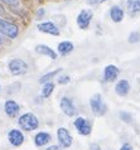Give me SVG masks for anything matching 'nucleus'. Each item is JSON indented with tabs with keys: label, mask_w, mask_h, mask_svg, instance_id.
<instances>
[{
	"label": "nucleus",
	"mask_w": 140,
	"mask_h": 150,
	"mask_svg": "<svg viewBox=\"0 0 140 150\" xmlns=\"http://www.w3.org/2000/svg\"><path fill=\"white\" fill-rule=\"evenodd\" d=\"M8 137H9L10 144L14 145V146H20L24 141V136L19 130H10Z\"/></svg>",
	"instance_id": "nucleus-10"
},
{
	"label": "nucleus",
	"mask_w": 140,
	"mask_h": 150,
	"mask_svg": "<svg viewBox=\"0 0 140 150\" xmlns=\"http://www.w3.org/2000/svg\"><path fill=\"white\" fill-rule=\"evenodd\" d=\"M39 32H43V33H48V34H52V35H59V30L54 24L51 23V22H44V23H39L37 25Z\"/></svg>",
	"instance_id": "nucleus-9"
},
{
	"label": "nucleus",
	"mask_w": 140,
	"mask_h": 150,
	"mask_svg": "<svg viewBox=\"0 0 140 150\" xmlns=\"http://www.w3.org/2000/svg\"><path fill=\"white\" fill-rule=\"evenodd\" d=\"M9 71L14 76H20V74H24L28 71V64L23 59L15 58V59H11L9 62Z\"/></svg>",
	"instance_id": "nucleus-2"
},
{
	"label": "nucleus",
	"mask_w": 140,
	"mask_h": 150,
	"mask_svg": "<svg viewBox=\"0 0 140 150\" xmlns=\"http://www.w3.org/2000/svg\"><path fill=\"white\" fill-rule=\"evenodd\" d=\"M46 150H61V148H59V146H57V145H52V146L47 148Z\"/></svg>",
	"instance_id": "nucleus-27"
},
{
	"label": "nucleus",
	"mask_w": 140,
	"mask_h": 150,
	"mask_svg": "<svg viewBox=\"0 0 140 150\" xmlns=\"http://www.w3.org/2000/svg\"><path fill=\"white\" fill-rule=\"evenodd\" d=\"M57 136H58V141L62 148H69L72 144V136L69 131L64 127H59L57 131Z\"/></svg>",
	"instance_id": "nucleus-5"
},
{
	"label": "nucleus",
	"mask_w": 140,
	"mask_h": 150,
	"mask_svg": "<svg viewBox=\"0 0 140 150\" xmlns=\"http://www.w3.org/2000/svg\"><path fill=\"white\" fill-rule=\"evenodd\" d=\"M140 40V34L139 33H131L130 34V37H129V42L130 43H136V42H139Z\"/></svg>",
	"instance_id": "nucleus-21"
},
{
	"label": "nucleus",
	"mask_w": 140,
	"mask_h": 150,
	"mask_svg": "<svg viewBox=\"0 0 140 150\" xmlns=\"http://www.w3.org/2000/svg\"><path fill=\"white\" fill-rule=\"evenodd\" d=\"M19 126L23 129V130L27 131H33L38 127L39 121L37 119V116H34L33 114H24L19 117Z\"/></svg>",
	"instance_id": "nucleus-1"
},
{
	"label": "nucleus",
	"mask_w": 140,
	"mask_h": 150,
	"mask_svg": "<svg viewBox=\"0 0 140 150\" xmlns=\"http://www.w3.org/2000/svg\"><path fill=\"white\" fill-rule=\"evenodd\" d=\"M75 127L77 129V131L80 132L81 135H90L91 134V125L87 122V120L83 117H77L75 120Z\"/></svg>",
	"instance_id": "nucleus-7"
},
{
	"label": "nucleus",
	"mask_w": 140,
	"mask_h": 150,
	"mask_svg": "<svg viewBox=\"0 0 140 150\" xmlns=\"http://www.w3.org/2000/svg\"><path fill=\"white\" fill-rule=\"evenodd\" d=\"M110 15H111V19L114 20V22H121L122 18H124V11H122L121 8L119 6H112L110 10Z\"/></svg>",
	"instance_id": "nucleus-16"
},
{
	"label": "nucleus",
	"mask_w": 140,
	"mask_h": 150,
	"mask_svg": "<svg viewBox=\"0 0 140 150\" xmlns=\"http://www.w3.org/2000/svg\"><path fill=\"white\" fill-rule=\"evenodd\" d=\"M92 19V11L91 10H82L77 16V24L81 29H87Z\"/></svg>",
	"instance_id": "nucleus-6"
},
{
	"label": "nucleus",
	"mask_w": 140,
	"mask_h": 150,
	"mask_svg": "<svg viewBox=\"0 0 140 150\" xmlns=\"http://www.w3.org/2000/svg\"><path fill=\"white\" fill-rule=\"evenodd\" d=\"M117 74H119V69L116 66H114V64H109V66H106L105 67V71H104V78H105V81H114L115 78L117 77Z\"/></svg>",
	"instance_id": "nucleus-11"
},
{
	"label": "nucleus",
	"mask_w": 140,
	"mask_h": 150,
	"mask_svg": "<svg viewBox=\"0 0 140 150\" xmlns=\"http://www.w3.org/2000/svg\"><path fill=\"white\" fill-rule=\"evenodd\" d=\"M0 88H1V87H0Z\"/></svg>",
	"instance_id": "nucleus-29"
},
{
	"label": "nucleus",
	"mask_w": 140,
	"mask_h": 150,
	"mask_svg": "<svg viewBox=\"0 0 140 150\" xmlns=\"http://www.w3.org/2000/svg\"><path fill=\"white\" fill-rule=\"evenodd\" d=\"M4 43V38H3V34L0 33V44H3Z\"/></svg>",
	"instance_id": "nucleus-28"
},
{
	"label": "nucleus",
	"mask_w": 140,
	"mask_h": 150,
	"mask_svg": "<svg viewBox=\"0 0 140 150\" xmlns=\"http://www.w3.org/2000/svg\"><path fill=\"white\" fill-rule=\"evenodd\" d=\"M72 51H73V44L71 42L64 40L62 43H59V45H58V52H59V54H62V56H67Z\"/></svg>",
	"instance_id": "nucleus-17"
},
{
	"label": "nucleus",
	"mask_w": 140,
	"mask_h": 150,
	"mask_svg": "<svg viewBox=\"0 0 140 150\" xmlns=\"http://www.w3.org/2000/svg\"><path fill=\"white\" fill-rule=\"evenodd\" d=\"M61 71H62V68H59V69H56V71H53V72H51V73L46 74V76H43L42 78H40V80H39V82H40V83H46V82L49 80V78H52L53 76H56V74H57V73H59Z\"/></svg>",
	"instance_id": "nucleus-20"
},
{
	"label": "nucleus",
	"mask_w": 140,
	"mask_h": 150,
	"mask_svg": "<svg viewBox=\"0 0 140 150\" xmlns=\"http://www.w3.org/2000/svg\"><path fill=\"white\" fill-rule=\"evenodd\" d=\"M129 90H130V85H129V82H127L126 80L119 81L117 85L115 86V91H116V93L119 96H125V95H127Z\"/></svg>",
	"instance_id": "nucleus-14"
},
{
	"label": "nucleus",
	"mask_w": 140,
	"mask_h": 150,
	"mask_svg": "<svg viewBox=\"0 0 140 150\" xmlns=\"http://www.w3.org/2000/svg\"><path fill=\"white\" fill-rule=\"evenodd\" d=\"M59 106H61V110L63 111L64 115H67V116H75L76 115V107H75V105H73L71 98L62 97Z\"/></svg>",
	"instance_id": "nucleus-8"
},
{
	"label": "nucleus",
	"mask_w": 140,
	"mask_h": 150,
	"mask_svg": "<svg viewBox=\"0 0 140 150\" xmlns=\"http://www.w3.org/2000/svg\"><path fill=\"white\" fill-rule=\"evenodd\" d=\"M53 90H54V83H52V82H47L46 85L43 86V88H42V96L43 97H49L51 96V93L53 92Z\"/></svg>",
	"instance_id": "nucleus-19"
},
{
	"label": "nucleus",
	"mask_w": 140,
	"mask_h": 150,
	"mask_svg": "<svg viewBox=\"0 0 140 150\" xmlns=\"http://www.w3.org/2000/svg\"><path fill=\"white\" fill-rule=\"evenodd\" d=\"M35 52H37V53H39V54L47 56V57H49V58H52V59H56V58H57L56 52L53 51L51 47H48V45H44V44L37 45V47H35Z\"/></svg>",
	"instance_id": "nucleus-13"
},
{
	"label": "nucleus",
	"mask_w": 140,
	"mask_h": 150,
	"mask_svg": "<svg viewBox=\"0 0 140 150\" xmlns=\"http://www.w3.org/2000/svg\"><path fill=\"white\" fill-rule=\"evenodd\" d=\"M1 1L9 4L11 6H18L19 5V0H1Z\"/></svg>",
	"instance_id": "nucleus-22"
},
{
	"label": "nucleus",
	"mask_w": 140,
	"mask_h": 150,
	"mask_svg": "<svg viewBox=\"0 0 140 150\" xmlns=\"http://www.w3.org/2000/svg\"><path fill=\"white\" fill-rule=\"evenodd\" d=\"M0 33H1V34H5L6 37H9L11 39H14L18 37L19 30H18V27L14 25V24L6 22V20L0 19Z\"/></svg>",
	"instance_id": "nucleus-3"
},
{
	"label": "nucleus",
	"mask_w": 140,
	"mask_h": 150,
	"mask_svg": "<svg viewBox=\"0 0 140 150\" xmlns=\"http://www.w3.org/2000/svg\"><path fill=\"white\" fill-rule=\"evenodd\" d=\"M4 109H5V112H6L8 116H10V117H15V116L18 115V112H19V105L15 101H13V100H9V101L5 102Z\"/></svg>",
	"instance_id": "nucleus-12"
},
{
	"label": "nucleus",
	"mask_w": 140,
	"mask_h": 150,
	"mask_svg": "<svg viewBox=\"0 0 140 150\" xmlns=\"http://www.w3.org/2000/svg\"><path fill=\"white\" fill-rule=\"evenodd\" d=\"M69 82V77L68 76H62L58 78V83H62V85H64V83H68Z\"/></svg>",
	"instance_id": "nucleus-23"
},
{
	"label": "nucleus",
	"mask_w": 140,
	"mask_h": 150,
	"mask_svg": "<svg viewBox=\"0 0 140 150\" xmlns=\"http://www.w3.org/2000/svg\"><path fill=\"white\" fill-rule=\"evenodd\" d=\"M120 150H133V148H131V145H130V144H124V145L121 146Z\"/></svg>",
	"instance_id": "nucleus-24"
},
{
	"label": "nucleus",
	"mask_w": 140,
	"mask_h": 150,
	"mask_svg": "<svg viewBox=\"0 0 140 150\" xmlns=\"http://www.w3.org/2000/svg\"><path fill=\"white\" fill-rule=\"evenodd\" d=\"M90 150H101V148L97 144H91L90 145Z\"/></svg>",
	"instance_id": "nucleus-25"
},
{
	"label": "nucleus",
	"mask_w": 140,
	"mask_h": 150,
	"mask_svg": "<svg viewBox=\"0 0 140 150\" xmlns=\"http://www.w3.org/2000/svg\"><path fill=\"white\" fill-rule=\"evenodd\" d=\"M90 105H91L92 112L95 115H102L105 114L106 111V106L104 105V101H102V97L100 93L93 95L91 100H90Z\"/></svg>",
	"instance_id": "nucleus-4"
},
{
	"label": "nucleus",
	"mask_w": 140,
	"mask_h": 150,
	"mask_svg": "<svg viewBox=\"0 0 140 150\" xmlns=\"http://www.w3.org/2000/svg\"><path fill=\"white\" fill-rule=\"evenodd\" d=\"M106 0H88L90 4H100V3H104Z\"/></svg>",
	"instance_id": "nucleus-26"
},
{
	"label": "nucleus",
	"mask_w": 140,
	"mask_h": 150,
	"mask_svg": "<svg viewBox=\"0 0 140 150\" xmlns=\"http://www.w3.org/2000/svg\"><path fill=\"white\" fill-rule=\"evenodd\" d=\"M127 10L131 15L140 13V0H127Z\"/></svg>",
	"instance_id": "nucleus-18"
},
{
	"label": "nucleus",
	"mask_w": 140,
	"mask_h": 150,
	"mask_svg": "<svg viewBox=\"0 0 140 150\" xmlns=\"http://www.w3.org/2000/svg\"><path fill=\"white\" fill-rule=\"evenodd\" d=\"M49 141H51V135L47 134V132H38L34 137V143L37 146H43Z\"/></svg>",
	"instance_id": "nucleus-15"
}]
</instances>
